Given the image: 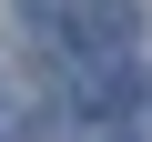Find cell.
Here are the masks:
<instances>
[{"instance_id": "obj_2", "label": "cell", "mask_w": 152, "mask_h": 142, "mask_svg": "<svg viewBox=\"0 0 152 142\" xmlns=\"http://www.w3.org/2000/svg\"><path fill=\"white\" fill-rule=\"evenodd\" d=\"M132 91H142V81H132L122 51H91V61H81V102H91V112H122Z\"/></svg>"}, {"instance_id": "obj_3", "label": "cell", "mask_w": 152, "mask_h": 142, "mask_svg": "<svg viewBox=\"0 0 152 142\" xmlns=\"http://www.w3.org/2000/svg\"><path fill=\"white\" fill-rule=\"evenodd\" d=\"M20 10H31V20H61V10H71V0H20Z\"/></svg>"}, {"instance_id": "obj_1", "label": "cell", "mask_w": 152, "mask_h": 142, "mask_svg": "<svg viewBox=\"0 0 152 142\" xmlns=\"http://www.w3.org/2000/svg\"><path fill=\"white\" fill-rule=\"evenodd\" d=\"M71 41L81 51H122L132 41V0H71Z\"/></svg>"}]
</instances>
